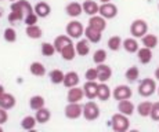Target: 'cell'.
I'll list each match as a JSON object with an SVG mask.
<instances>
[{
  "label": "cell",
  "mask_w": 159,
  "mask_h": 132,
  "mask_svg": "<svg viewBox=\"0 0 159 132\" xmlns=\"http://www.w3.org/2000/svg\"><path fill=\"white\" fill-rule=\"evenodd\" d=\"M25 33L29 39H33V40H38L43 36V30L38 25H28L25 29Z\"/></svg>",
  "instance_id": "cell-28"
},
{
  "label": "cell",
  "mask_w": 159,
  "mask_h": 132,
  "mask_svg": "<svg viewBox=\"0 0 159 132\" xmlns=\"http://www.w3.org/2000/svg\"><path fill=\"white\" fill-rule=\"evenodd\" d=\"M84 98V91L83 88L80 87H71L68 88V94H66V100L71 103H75V102H80L82 99Z\"/></svg>",
  "instance_id": "cell-9"
},
{
  "label": "cell",
  "mask_w": 159,
  "mask_h": 132,
  "mask_svg": "<svg viewBox=\"0 0 159 132\" xmlns=\"http://www.w3.org/2000/svg\"><path fill=\"white\" fill-rule=\"evenodd\" d=\"M158 90L157 87V83H155L154 79H143L139 83V88H137V91H139V95L143 98H149L151 95L155 94V91Z\"/></svg>",
  "instance_id": "cell-2"
},
{
  "label": "cell",
  "mask_w": 159,
  "mask_h": 132,
  "mask_svg": "<svg viewBox=\"0 0 159 132\" xmlns=\"http://www.w3.org/2000/svg\"><path fill=\"white\" fill-rule=\"evenodd\" d=\"M83 91H84V96H86L87 99L93 100L94 98H97V91H98V84H97V81H89V80H86V83H84V85H83Z\"/></svg>",
  "instance_id": "cell-16"
},
{
  "label": "cell",
  "mask_w": 159,
  "mask_h": 132,
  "mask_svg": "<svg viewBox=\"0 0 159 132\" xmlns=\"http://www.w3.org/2000/svg\"><path fill=\"white\" fill-rule=\"evenodd\" d=\"M80 79H79V75L76 72H68L65 73V77H64V87L71 88V87H76L79 84Z\"/></svg>",
  "instance_id": "cell-22"
},
{
  "label": "cell",
  "mask_w": 159,
  "mask_h": 132,
  "mask_svg": "<svg viewBox=\"0 0 159 132\" xmlns=\"http://www.w3.org/2000/svg\"><path fill=\"white\" fill-rule=\"evenodd\" d=\"M33 10H35V13L38 14L39 18H47L48 15L51 13V7L48 3L46 2H39L36 3V6L33 7Z\"/></svg>",
  "instance_id": "cell-19"
},
{
  "label": "cell",
  "mask_w": 159,
  "mask_h": 132,
  "mask_svg": "<svg viewBox=\"0 0 159 132\" xmlns=\"http://www.w3.org/2000/svg\"><path fill=\"white\" fill-rule=\"evenodd\" d=\"M60 55L64 61H68V62L75 59V55H78V54H76V48H75V45H73V43L69 45H66V47L60 53Z\"/></svg>",
  "instance_id": "cell-31"
},
{
  "label": "cell",
  "mask_w": 159,
  "mask_h": 132,
  "mask_svg": "<svg viewBox=\"0 0 159 132\" xmlns=\"http://www.w3.org/2000/svg\"><path fill=\"white\" fill-rule=\"evenodd\" d=\"M107 45H108V48L111 51H119L122 47H123V40L119 37V36H112V37L108 39Z\"/></svg>",
  "instance_id": "cell-34"
},
{
  "label": "cell",
  "mask_w": 159,
  "mask_h": 132,
  "mask_svg": "<svg viewBox=\"0 0 159 132\" xmlns=\"http://www.w3.org/2000/svg\"><path fill=\"white\" fill-rule=\"evenodd\" d=\"M84 37L90 43H93V44H97V43L101 41L102 32H100V30L94 29V28H91V26H87L86 29H84Z\"/></svg>",
  "instance_id": "cell-17"
},
{
  "label": "cell",
  "mask_w": 159,
  "mask_h": 132,
  "mask_svg": "<svg viewBox=\"0 0 159 132\" xmlns=\"http://www.w3.org/2000/svg\"><path fill=\"white\" fill-rule=\"evenodd\" d=\"M151 109H152V103L149 102V100H144V102L139 103V106L136 107V110H137L140 117H149Z\"/></svg>",
  "instance_id": "cell-30"
},
{
  "label": "cell",
  "mask_w": 159,
  "mask_h": 132,
  "mask_svg": "<svg viewBox=\"0 0 159 132\" xmlns=\"http://www.w3.org/2000/svg\"><path fill=\"white\" fill-rule=\"evenodd\" d=\"M98 14L102 15L105 19H114L116 15H118V7L111 2L109 3H101Z\"/></svg>",
  "instance_id": "cell-8"
},
{
  "label": "cell",
  "mask_w": 159,
  "mask_h": 132,
  "mask_svg": "<svg viewBox=\"0 0 159 132\" xmlns=\"http://www.w3.org/2000/svg\"><path fill=\"white\" fill-rule=\"evenodd\" d=\"M64 114L69 120H78L83 116V105H80V102H68V105L65 106V110H64Z\"/></svg>",
  "instance_id": "cell-6"
},
{
  "label": "cell",
  "mask_w": 159,
  "mask_h": 132,
  "mask_svg": "<svg viewBox=\"0 0 159 132\" xmlns=\"http://www.w3.org/2000/svg\"><path fill=\"white\" fill-rule=\"evenodd\" d=\"M29 72L30 75L36 76V77H43L47 73V70H46V66L42 62H32L29 65Z\"/></svg>",
  "instance_id": "cell-26"
},
{
  "label": "cell",
  "mask_w": 159,
  "mask_h": 132,
  "mask_svg": "<svg viewBox=\"0 0 159 132\" xmlns=\"http://www.w3.org/2000/svg\"><path fill=\"white\" fill-rule=\"evenodd\" d=\"M158 10H159V4H158Z\"/></svg>",
  "instance_id": "cell-52"
},
{
  "label": "cell",
  "mask_w": 159,
  "mask_h": 132,
  "mask_svg": "<svg viewBox=\"0 0 159 132\" xmlns=\"http://www.w3.org/2000/svg\"><path fill=\"white\" fill-rule=\"evenodd\" d=\"M131 95H133V91L129 85L126 84H120V85H116L112 91V96H114L115 100H123V99H130Z\"/></svg>",
  "instance_id": "cell-7"
},
{
  "label": "cell",
  "mask_w": 159,
  "mask_h": 132,
  "mask_svg": "<svg viewBox=\"0 0 159 132\" xmlns=\"http://www.w3.org/2000/svg\"><path fill=\"white\" fill-rule=\"evenodd\" d=\"M25 18V14L21 13V11L17 10H11V13L8 14V21L10 22H17V21H22Z\"/></svg>",
  "instance_id": "cell-41"
},
{
  "label": "cell",
  "mask_w": 159,
  "mask_h": 132,
  "mask_svg": "<svg viewBox=\"0 0 159 132\" xmlns=\"http://www.w3.org/2000/svg\"><path fill=\"white\" fill-rule=\"evenodd\" d=\"M154 121H159V102L152 103V109H151V114H149Z\"/></svg>",
  "instance_id": "cell-43"
},
{
  "label": "cell",
  "mask_w": 159,
  "mask_h": 132,
  "mask_svg": "<svg viewBox=\"0 0 159 132\" xmlns=\"http://www.w3.org/2000/svg\"><path fill=\"white\" fill-rule=\"evenodd\" d=\"M112 130L116 131V132H125L130 128V121H129V116L126 114H122V113H116V114L112 116L111 121Z\"/></svg>",
  "instance_id": "cell-1"
},
{
  "label": "cell",
  "mask_w": 159,
  "mask_h": 132,
  "mask_svg": "<svg viewBox=\"0 0 159 132\" xmlns=\"http://www.w3.org/2000/svg\"><path fill=\"white\" fill-rule=\"evenodd\" d=\"M48 77H50V81L53 83V84H62L65 75H64L62 70H60V69H53L50 73H48Z\"/></svg>",
  "instance_id": "cell-35"
},
{
  "label": "cell",
  "mask_w": 159,
  "mask_h": 132,
  "mask_svg": "<svg viewBox=\"0 0 159 132\" xmlns=\"http://www.w3.org/2000/svg\"><path fill=\"white\" fill-rule=\"evenodd\" d=\"M3 13H4V11H3V8H0V18L3 17Z\"/></svg>",
  "instance_id": "cell-48"
},
{
  "label": "cell",
  "mask_w": 159,
  "mask_h": 132,
  "mask_svg": "<svg viewBox=\"0 0 159 132\" xmlns=\"http://www.w3.org/2000/svg\"><path fill=\"white\" fill-rule=\"evenodd\" d=\"M10 2H15V0H10Z\"/></svg>",
  "instance_id": "cell-51"
},
{
  "label": "cell",
  "mask_w": 159,
  "mask_h": 132,
  "mask_svg": "<svg viewBox=\"0 0 159 132\" xmlns=\"http://www.w3.org/2000/svg\"><path fill=\"white\" fill-rule=\"evenodd\" d=\"M148 33V23L145 19H134L130 25V35L136 39H141Z\"/></svg>",
  "instance_id": "cell-4"
},
{
  "label": "cell",
  "mask_w": 159,
  "mask_h": 132,
  "mask_svg": "<svg viewBox=\"0 0 159 132\" xmlns=\"http://www.w3.org/2000/svg\"><path fill=\"white\" fill-rule=\"evenodd\" d=\"M83 13H86L89 17H91V15H97L100 11V6L98 3L93 2V0H86V2H83Z\"/></svg>",
  "instance_id": "cell-24"
},
{
  "label": "cell",
  "mask_w": 159,
  "mask_h": 132,
  "mask_svg": "<svg viewBox=\"0 0 159 132\" xmlns=\"http://www.w3.org/2000/svg\"><path fill=\"white\" fill-rule=\"evenodd\" d=\"M72 43H73V39L72 37H69L68 35H61V36H57V37L54 39L53 44H54V47H56L57 53L60 54L61 51H62L64 48L66 47V45L72 44Z\"/></svg>",
  "instance_id": "cell-14"
},
{
  "label": "cell",
  "mask_w": 159,
  "mask_h": 132,
  "mask_svg": "<svg viewBox=\"0 0 159 132\" xmlns=\"http://www.w3.org/2000/svg\"><path fill=\"white\" fill-rule=\"evenodd\" d=\"M118 112L122 113V114H126V116H131L134 112H136V106L134 103L129 99H123V100H119L118 102Z\"/></svg>",
  "instance_id": "cell-15"
},
{
  "label": "cell",
  "mask_w": 159,
  "mask_h": 132,
  "mask_svg": "<svg viewBox=\"0 0 159 132\" xmlns=\"http://www.w3.org/2000/svg\"><path fill=\"white\" fill-rule=\"evenodd\" d=\"M84 77L89 81H98V72H97V67H90L86 70L84 73Z\"/></svg>",
  "instance_id": "cell-40"
},
{
  "label": "cell",
  "mask_w": 159,
  "mask_h": 132,
  "mask_svg": "<svg viewBox=\"0 0 159 132\" xmlns=\"http://www.w3.org/2000/svg\"><path fill=\"white\" fill-rule=\"evenodd\" d=\"M76 48V54L79 57H87L90 54V41L84 37V39H79L78 43L75 44Z\"/></svg>",
  "instance_id": "cell-18"
},
{
  "label": "cell",
  "mask_w": 159,
  "mask_h": 132,
  "mask_svg": "<svg viewBox=\"0 0 159 132\" xmlns=\"http://www.w3.org/2000/svg\"><path fill=\"white\" fill-rule=\"evenodd\" d=\"M100 114H101V112H100L98 105L96 102H93L91 99L83 105V117L87 121H94V120L100 117Z\"/></svg>",
  "instance_id": "cell-5"
},
{
  "label": "cell",
  "mask_w": 159,
  "mask_h": 132,
  "mask_svg": "<svg viewBox=\"0 0 159 132\" xmlns=\"http://www.w3.org/2000/svg\"><path fill=\"white\" fill-rule=\"evenodd\" d=\"M0 2H4V0H0Z\"/></svg>",
  "instance_id": "cell-53"
},
{
  "label": "cell",
  "mask_w": 159,
  "mask_h": 132,
  "mask_svg": "<svg viewBox=\"0 0 159 132\" xmlns=\"http://www.w3.org/2000/svg\"><path fill=\"white\" fill-rule=\"evenodd\" d=\"M44 103H46V100L42 95H33L29 99V107L32 110H35V112L42 109V107H44Z\"/></svg>",
  "instance_id": "cell-33"
},
{
  "label": "cell",
  "mask_w": 159,
  "mask_h": 132,
  "mask_svg": "<svg viewBox=\"0 0 159 132\" xmlns=\"http://www.w3.org/2000/svg\"><path fill=\"white\" fill-rule=\"evenodd\" d=\"M140 77V70H139V67L137 66H131L129 67V69L125 72V79L127 80L129 83H134V81H137Z\"/></svg>",
  "instance_id": "cell-36"
},
{
  "label": "cell",
  "mask_w": 159,
  "mask_h": 132,
  "mask_svg": "<svg viewBox=\"0 0 159 132\" xmlns=\"http://www.w3.org/2000/svg\"><path fill=\"white\" fill-rule=\"evenodd\" d=\"M35 117H36V120H38V124H46V122L50 121L51 112L47 109V107H42V109L36 110Z\"/></svg>",
  "instance_id": "cell-27"
},
{
  "label": "cell",
  "mask_w": 159,
  "mask_h": 132,
  "mask_svg": "<svg viewBox=\"0 0 159 132\" xmlns=\"http://www.w3.org/2000/svg\"><path fill=\"white\" fill-rule=\"evenodd\" d=\"M107 57H108V55H107V51L102 50V48H100V50L94 51V54H93V62L96 63V65H100V63H105Z\"/></svg>",
  "instance_id": "cell-38"
},
{
  "label": "cell",
  "mask_w": 159,
  "mask_h": 132,
  "mask_svg": "<svg viewBox=\"0 0 159 132\" xmlns=\"http://www.w3.org/2000/svg\"><path fill=\"white\" fill-rule=\"evenodd\" d=\"M155 79H157L158 81H159V66L157 67V69H155Z\"/></svg>",
  "instance_id": "cell-45"
},
{
  "label": "cell",
  "mask_w": 159,
  "mask_h": 132,
  "mask_svg": "<svg viewBox=\"0 0 159 132\" xmlns=\"http://www.w3.org/2000/svg\"><path fill=\"white\" fill-rule=\"evenodd\" d=\"M89 26L94 28V29L100 30V32H104V30L107 29V19L100 14L91 15V17L89 18Z\"/></svg>",
  "instance_id": "cell-11"
},
{
  "label": "cell",
  "mask_w": 159,
  "mask_h": 132,
  "mask_svg": "<svg viewBox=\"0 0 159 132\" xmlns=\"http://www.w3.org/2000/svg\"><path fill=\"white\" fill-rule=\"evenodd\" d=\"M11 10H17V11H21L25 15H28L30 13H33V7L30 6V3L28 0H15V2L11 3Z\"/></svg>",
  "instance_id": "cell-10"
},
{
  "label": "cell",
  "mask_w": 159,
  "mask_h": 132,
  "mask_svg": "<svg viewBox=\"0 0 159 132\" xmlns=\"http://www.w3.org/2000/svg\"><path fill=\"white\" fill-rule=\"evenodd\" d=\"M4 130H3V127H2V124H0V132H3Z\"/></svg>",
  "instance_id": "cell-49"
},
{
  "label": "cell",
  "mask_w": 159,
  "mask_h": 132,
  "mask_svg": "<svg viewBox=\"0 0 159 132\" xmlns=\"http://www.w3.org/2000/svg\"><path fill=\"white\" fill-rule=\"evenodd\" d=\"M8 120V113L6 109H3V107H0V124H4V122H7Z\"/></svg>",
  "instance_id": "cell-44"
},
{
  "label": "cell",
  "mask_w": 159,
  "mask_h": 132,
  "mask_svg": "<svg viewBox=\"0 0 159 132\" xmlns=\"http://www.w3.org/2000/svg\"><path fill=\"white\" fill-rule=\"evenodd\" d=\"M123 50L129 54H137V51L140 50L139 41L136 37H127L123 40Z\"/></svg>",
  "instance_id": "cell-20"
},
{
  "label": "cell",
  "mask_w": 159,
  "mask_h": 132,
  "mask_svg": "<svg viewBox=\"0 0 159 132\" xmlns=\"http://www.w3.org/2000/svg\"><path fill=\"white\" fill-rule=\"evenodd\" d=\"M3 37H4V40L7 43H15L17 41V32H15L14 28H7V29L4 30Z\"/></svg>",
  "instance_id": "cell-39"
},
{
  "label": "cell",
  "mask_w": 159,
  "mask_h": 132,
  "mask_svg": "<svg viewBox=\"0 0 159 132\" xmlns=\"http://www.w3.org/2000/svg\"><path fill=\"white\" fill-rule=\"evenodd\" d=\"M111 88L108 87V84L107 83H100L98 84V91H97V98H98L100 100H102V102H105V100H108L109 98H111Z\"/></svg>",
  "instance_id": "cell-25"
},
{
  "label": "cell",
  "mask_w": 159,
  "mask_h": 132,
  "mask_svg": "<svg viewBox=\"0 0 159 132\" xmlns=\"http://www.w3.org/2000/svg\"><path fill=\"white\" fill-rule=\"evenodd\" d=\"M65 13H66L68 17H71V18H78V17L82 15V13H83V6L78 2H71V3L66 4Z\"/></svg>",
  "instance_id": "cell-12"
},
{
  "label": "cell",
  "mask_w": 159,
  "mask_h": 132,
  "mask_svg": "<svg viewBox=\"0 0 159 132\" xmlns=\"http://www.w3.org/2000/svg\"><path fill=\"white\" fill-rule=\"evenodd\" d=\"M65 32L69 37H72L73 40H79L82 39V36H84V28L82 25V22L76 19H72L66 23V28H65Z\"/></svg>",
  "instance_id": "cell-3"
},
{
  "label": "cell",
  "mask_w": 159,
  "mask_h": 132,
  "mask_svg": "<svg viewBox=\"0 0 159 132\" xmlns=\"http://www.w3.org/2000/svg\"><path fill=\"white\" fill-rule=\"evenodd\" d=\"M6 94V91H4V87H3V85H0V98L3 96V95Z\"/></svg>",
  "instance_id": "cell-46"
},
{
  "label": "cell",
  "mask_w": 159,
  "mask_h": 132,
  "mask_svg": "<svg viewBox=\"0 0 159 132\" xmlns=\"http://www.w3.org/2000/svg\"><path fill=\"white\" fill-rule=\"evenodd\" d=\"M157 92H158V96H159V87H158V90H157Z\"/></svg>",
  "instance_id": "cell-50"
},
{
  "label": "cell",
  "mask_w": 159,
  "mask_h": 132,
  "mask_svg": "<svg viewBox=\"0 0 159 132\" xmlns=\"http://www.w3.org/2000/svg\"><path fill=\"white\" fill-rule=\"evenodd\" d=\"M137 58H139V61L143 63V65H148V63L152 61V48L141 47L139 51H137Z\"/></svg>",
  "instance_id": "cell-21"
},
{
  "label": "cell",
  "mask_w": 159,
  "mask_h": 132,
  "mask_svg": "<svg viewBox=\"0 0 159 132\" xmlns=\"http://www.w3.org/2000/svg\"><path fill=\"white\" fill-rule=\"evenodd\" d=\"M36 124H38V120L35 116H25L21 121V127L25 131H33L36 128Z\"/></svg>",
  "instance_id": "cell-32"
},
{
  "label": "cell",
  "mask_w": 159,
  "mask_h": 132,
  "mask_svg": "<svg viewBox=\"0 0 159 132\" xmlns=\"http://www.w3.org/2000/svg\"><path fill=\"white\" fill-rule=\"evenodd\" d=\"M97 72H98V81L100 83H107L112 77V69L107 63H100L97 65Z\"/></svg>",
  "instance_id": "cell-13"
},
{
  "label": "cell",
  "mask_w": 159,
  "mask_h": 132,
  "mask_svg": "<svg viewBox=\"0 0 159 132\" xmlns=\"http://www.w3.org/2000/svg\"><path fill=\"white\" fill-rule=\"evenodd\" d=\"M15 103H17V99H15V96L13 94L6 92L2 98H0V107H3V109H6V110L13 109L15 106Z\"/></svg>",
  "instance_id": "cell-23"
},
{
  "label": "cell",
  "mask_w": 159,
  "mask_h": 132,
  "mask_svg": "<svg viewBox=\"0 0 159 132\" xmlns=\"http://www.w3.org/2000/svg\"><path fill=\"white\" fill-rule=\"evenodd\" d=\"M38 19H39L38 14L33 11V13L25 15V18H24V22H25L26 26H28V25H36V23H38Z\"/></svg>",
  "instance_id": "cell-42"
},
{
  "label": "cell",
  "mask_w": 159,
  "mask_h": 132,
  "mask_svg": "<svg viewBox=\"0 0 159 132\" xmlns=\"http://www.w3.org/2000/svg\"><path fill=\"white\" fill-rule=\"evenodd\" d=\"M141 41H143V45L144 47H148V48H157L159 40H158V36L157 35H152V33H147L145 36L141 37Z\"/></svg>",
  "instance_id": "cell-29"
},
{
  "label": "cell",
  "mask_w": 159,
  "mask_h": 132,
  "mask_svg": "<svg viewBox=\"0 0 159 132\" xmlns=\"http://www.w3.org/2000/svg\"><path fill=\"white\" fill-rule=\"evenodd\" d=\"M109 2H112V0H100V3H109Z\"/></svg>",
  "instance_id": "cell-47"
},
{
  "label": "cell",
  "mask_w": 159,
  "mask_h": 132,
  "mask_svg": "<svg viewBox=\"0 0 159 132\" xmlns=\"http://www.w3.org/2000/svg\"><path fill=\"white\" fill-rule=\"evenodd\" d=\"M40 51L44 57H53L54 54L57 53L56 47H54L53 43H48V41H44L42 43V47H40Z\"/></svg>",
  "instance_id": "cell-37"
}]
</instances>
